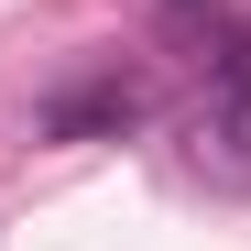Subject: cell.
Segmentation results:
<instances>
[{
	"instance_id": "6da1fadb",
	"label": "cell",
	"mask_w": 251,
	"mask_h": 251,
	"mask_svg": "<svg viewBox=\"0 0 251 251\" xmlns=\"http://www.w3.org/2000/svg\"><path fill=\"white\" fill-rule=\"evenodd\" d=\"M142 109H153L142 76L109 66V76H88V88H55V99H44V131H55V142H88V131H131Z\"/></svg>"
},
{
	"instance_id": "7a4b0ae2",
	"label": "cell",
	"mask_w": 251,
	"mask_h": 251,
	"mask_svg": "<svg viewBox=\"0 0 251 251\" xmlns=\"http://www.w3.org/2000/svg\"><path fill=\"white\" fill-rule=\"evenodd\" d=\"M175 11H207V0H175Z\"/></svg>"
}]
</instances>
